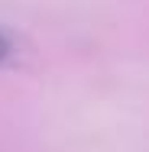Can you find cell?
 Segmentation results:
<instances>
[{
    "instance_id": "6da1fadb",
    "label": "cell",
    "mask_w": 149,
    "mask_h": 152,
    "mask_svg": "<svg viewBox=\"0 0 149 152\" xmlns=\"http://www.w3.org/2000/svg\"><path fill=\"white\" fill-rule=\"evenodd\" d=\"M13 55V39H10V32L7 29H0V65Z\"/></svg>"
}]
</instances>
